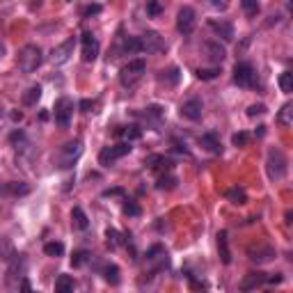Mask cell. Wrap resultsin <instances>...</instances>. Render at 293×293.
I'll return each instance as SVG.
<instances>
[{"instance_id": "obj_1", "label": "cell", "mask_w": 293, "mask_h": 293, "mask_svg": "<svg viewBox=\"0 0 293 293\" xmlns=\"http://www.w3.org/2000/svg\"><path fill=\"white\" fill-rule=\"evenodd\" d=\"M44 64V51L37 44H25L19 51V69L23 73H34Z\"/></svg>"}, {"instance_id": "obj_2", "label": "cell", "mask_w": 293, "mask_h": 293, "mask_svg": "<svg viewBox=\"0 0 293 293\" xmlns=\"http://www.w3.org/2000/svg\"><path fill=\"white\" fill-rule=\"evenodd\" d=\"M82 156V142L80 140H71V142L62 144L55 154V168L58 170H69L78 163V158Z\"/></svg>"}, {"instance_id": "obj_3", "label": "cell", "mask_w": 293, "mask_h": 293, "mask_svg": "<svg viewBox=\"0 0 293 293\" xmlns=\"http://www.w3.org/2000/svg\"><path fill=\"white\" fill-rule=\"evenodd\" d=\"M266 172H268V179L270 181H282L288 172V160L284 156L282 149L273 147L268 151V158H266Z\"/></svg>"}, {"instance_id": "obj_4", "label": "cell", "mask_w": 293, "mask_h": 293, "mask_svg": "<svg viewBox=\"0 0 293 293\" xmlns=\"http://www.w3.org/2000/svg\"><path fill=\"white\" fill-rule=\"evenodd\" d=\"M144 73H147V62H144L142 58L131 60L129 64H124V67L119 69V82L124 87H133L135 82L142 80Z\"/></svg>"}, {"instance_id": "obj_5", "label": "cell", "mask_w": 293, "mask_h": 293, "mask_svg": "<svg viewBox=\"0 0 293 293\" xmlns=\"http://www.w3.org/2000/svg\"><path fill=\"white\" fill-rule=\"evenodd\" d=\"M131 147L129 142H119V144H112V147H103L101 154H99V165H103V168H110V165H115L117 160H121L124 156L131 154Z\"/></svg>"}, {"instance_id": "obj_6", "label": "cell", "mask_w": 293, "mask_h": 293, "mask_svg": "<svg viewBox=\"0 0 293 293\" xmlns=\"http://www.w3.org/2000/svg\"><path fill=\"white\" fill-rule=\"evenodd\" d=\"M140 46H142V53H163L165 48H168V41L160 37L156 30H147V32L140 37Z\"/></svg>"}, {"instance_id": "obj_7", "label": "cell", "mask_w": 293, "mask_h": 293, "mask_svg": "<svg viewBox=\"0 0 293 293\" xmlns=\"http://www.w3.org/2000/svg\"><path fill=\"white\" fill-rule=\"evenodd\" d=\"M195 23H197V14H195V10L192 7H181L179 10V16H177V30L183 34V37H188V34H192V30H195Z\"/></svg>"}, {"instance_id": "obj_8", "label": "cell", "mask_w": 293, "mask_h": 293, "mask_svg": "<svg viewBox=\"0 0 293 293\" xmlns=\"http://www.w3.org/2000/svg\"><path fill=\"white\" fill-rule=\"evenodd\" d=\"M71 115H73V101L69 96H62L55 101V124L67 129L69 121H71Z\"/></svg>"}, {"instance_id": "obj_9", "label": "cell", "mask_w": 293, "mask_h": 293, "mask_svg": "<svg viewBox=\"0 0 293 293\" xmlns=\"http://www.w3.org/2000/svg\"><path fill=\"white\" fill-rule=\"evenodd\" d=\"M234 82L240 87H252L255 85V67H252L250 62H236Z\"/></svg>"}, {"instance_id": "obj_10", "label": "cell", "mask_w": 293, "mask_h": 293, "mask_svg": "<svg viewBox=\"0 0 293 293\" xmlns=\"http://www.w3.org/2000/svg\"><path fill=\"white\" fill-rule=\"evenodd\" d=\"M73 48H76V37H69L64 44H60V46L53 48V53H51V62H53L55 67L69 62V58L73 55Z\"/></svg>"}, {"instance_id": "obj_11", "label": "cell", "mask_w": 293, "mask_h": 293, "mask_svg": "<svg viewBox=\"0 0 293 293\" xmlns=\"http://www.w3.org/2000/svg\"><path fill=\"white\" fill-rule=\"evenodd\" d=\"M179 112H181V117H186V119H190V121H199V119H202V112H204L202 99L192 96V99L183 101L181 108H179Z\"/></svg>"}, {"instance_id": "obj_12", "label": "cell", "mask_w": 293, "mask_h": 293, "mask_svg": "<svg viewBox=\"0 0 293 293\" xmlns=\"http://www.w3.org/2000/svg\"><path fill=\"white\" fill-rule=\"evenodd\" d=\"M30 183L25 181H7V183H0V195L3 197H25L30 195Z\"/></svg>"}, {"instance_id": "obj_13", "label": "cell", "mask_w": 293, "mask_h": 293, "mask_svg": "<svg viewBox=\"0 0 293 293\" xmlns=\"http://www.w3.org/2000/svg\"><path fill=\"white\" fill-rule=\"evenodd\" d=\"M80 44H82V60L85 62H94L99 58V39L92 32H82Z\"/></svg>"}, {"instance_id": "obj_14", "label": "cell", "mask_w": 293, "mask_h": 293, "mask_svg": "<svg viewBox=\"0 0 293 293\" xmlns=\"http://www.w3.org/2000/svg\"><path fill=\"white\" fill-rule=\"evenodd\" d=\"M147 264L154 266V268H151L154 273L160 268H165V266H168V250H165L163 245L149 247V250H147Z\"/></svg>"}, {"instance_id": "obj_15", "label": "cell", "mask_w": 293, "mask_h": 293, "mask_svg": "<svg viewBox=\"0 0 293 293\" xmlns=\"http://www.w3.org/2000/svg\"><path fill=\"white\" fill-rule=\"evenodd\" d=\"M247 255H250V259L255 264H268V261H273L277 257V252H275L273 245H257V247H250Z\"/></svg>"}, {"instance_id": "obj_16", "label": "cell", "mask_w": 293, "mask_h": 293, "mask_svg": "<svg viewBox=\"0 0 293 293\" xmlns=\"http://www.w3.org/2000/svg\"><path fill=\"white\" fill-rule=\"evenodd\" d=\"M208 28L213 30V32L218 34V37H222L225 41H231L234 39V25L229 23V21H218V19H211L208 21Z\"/></svg>"}, {"instance_id": "obj_17", "label": "cell", "mask_w": 293, "mask_h": 293, "mask_svg": "<svg viewBox=\"0 0 293 293\" xmlns=\"http://www.w3.org/2000/svg\"><path fill=\"white\" fill-rule=\"evenodd\" d=\"M115 138H119V140H124V142H135V140H140L142 138V129L140 126H135V124H129V126H119V129L115 131Z\"/></svg>"}, {"instance_id": "obj_18", "label": "cell", "mask_w": 293, "mask_h": 293, "mask_svg": "<svg viewBox=\"0 0 293 293\" xmlns=\"http://www.w3.org/2000/svg\"><path fill=\"white\" fill-rule=\"evenodd\" d=\"M158 82L160 85H168V87H174L179 85V80H181V71H179V67H170V69H163V71H158Z\"/></svg>"}, {"instance_id": "obj_19", "label": "cell", "mask_w": 293, "mask_h": 293, "mask_svg": "<svg viewBox=\"0 0 293 293\" xmlns=\"http://www.w3.org/2000/svg\"><path fill=\"white\" fill-rule=\"evenodd\" d=\"M204 51L208 53V60H211L213 64H220L222 60L227 58V51L218 41H206V44H204Z\"/></svg>"}, {"instance_id": "obj_20", "label": "cell", "mask_w": 293, "mask_h": 293, "mask_svg": "<svg viewBox=\"0 0 293 293\" xmlns=\"http://www.w3.org/2000/svg\"><path fill=\"white\" fill-rule=\"evenodd\" d=\"M266 279H268V275H266V273H247L245 279L240 282V288H243V291H252V288L266 284Z\"/></svg>"}, {"instance_id": "obj_21", "label": "cell", "mask_w": 293, "mask_h": 293, "mask_svg": "<svg viewBox=\"0 0 293 293\" xmlns=\"http://www.w3.org/2000/svg\"><path fill=\"white\" fill-rule=\"evenodd\" d=\"M218 252H220V261L225 266L231 264V252H229V238L227 231H218Z\"/></svg>"}, {"instance_id": "obj_22", "label": "cell", "mask_w": 293, "mask_h": 293, "mask_svg": "<svg viewBox=\"0 0 293 293\" xmlns=\"http://www.w3.org/2000/svg\"><path fill=\"white\" fill-rule=\"evenodd\" d=\"M199 142H202V147L206 151H211V154H222V142L216 133H204L202 138H199Z\"/></svg>"}, {"instance_id": "obj_23", "label": "cell", "mask_w": 293, "mask_h": 293, "mask_svg": "<svg viewBox=\"0 0 293 293\" xmlns=\"http://www.w3.org/2000/svg\"><path fill=\"white\" fill-rule=\"evenodd\" d=\"M23 273H25V259L21 255H16L14 259H12V266H10V277H7V282L14 284L16 277L23 279Z\"/></svg>"}, {"instance_id": "obj_24", "label": "cell", "mask_w": 293, "mask_h": 293, "mask_svg": "<svg viewBox=\"0 0 293 293\" xmlns=\"http://www.w3.org/2000/svg\"><path fill=\"white\" fill-rule=\"evenodd\" d=\"M71 222H73V227H76V229H80V231H87V229H90V220H87L85 211H82L80 206H73V211H71Z\"/></svg>"}, {"instance_id": "obj_25", "label": "cell", "mask_w": 293, "mask_h": 293, "mask_svg": "<svg viewBox=\"0 0 293 293\" xmlns=\"http://www.w3.org/2000/svg\"><path fill=\"white\" fill-rule=\"evenodd\" d=\"M14 257H16L14 243H12L7 236H0V259H3V261H12Z\"/></svg>"}, {"instance_id": "obj_26", "label": "cell", "mask_w": 293, "mask_h": 293, "mask_svg": "<svg viewBox=\"0 0 293 293\" xmlns=\"http://www.w3.org/2000/svg\"><path fill=\"white\" fill-rule=\"evenodd\" d=\"M225 197L229 199L231 204H236V206H243V204L247 202V192L243 190V188H229V190L225 192Z\"/></svg>"}, {"instance_id": "obj_27", "label": "cell", "mask_w": 293, "mask_h": 293, "mask_svg": "<svg viewBox=\"0 0 293 293\" xmlns=\"http://www.w3.org/2000/svg\"><path fill=\"white\" fill-rule=\"evenodd\" d=\"M39 99H41V87L39 85H32V87H28V90H25V94H23V99H21V101H23V106H37V101Z\"/></svg>"}, {"instance_id": "obj_28", "label": "cell", "mask_w": 293, "mask_h": 293, "mask_svg": "<svg viewBox=\"0 0 293 293\" xmlns=\"http://www.w3.org/2000/svg\"><path fill=\"white\" fill-rule=\"evenodd\" d=\"M55 293H73V277L71 275H60L55 279Z\"/></svg>"}, {"instance_id": "obj_29", "label": "cell", "mask_w": 293, "mask_h": 293, "mask_svg": "<svg viewBox=\"0 0 293 293\" xmlns=\"http://www.w3.org/2000/svg\"><path fill=\"white\" fill-rule=\"evenodd\" d=\"M147 165H149L151 170H170L172 168V160L170 158H165V156H160V154H154V156H149V158H147Z\"/></svg>"}, {"instance_id": "obj_30", "label": "cell", "mask_w": 293, "mask_h": 293, "mask_svg": "<svg viewBox=\"0 0 293 293\" xmlns=\"http://www.w3.org/2000/svg\"><path fill=\"white\" fill-rule=\"evenodd\" d=\"M103 279H106L108 284H112V286H115V284H119V268H117L115 264H108V266H103Z\"/></svg>"}, {"instance_id": "obj_31", "label": "cell", "mask_w": 293, "mask_h": 293, "mask_svg": "<svg viewBox=\"0 0 293 293\" xmlns=\"http://www.w3.org/2000/svg\"><path fill=\"white\" fill-rule=\"evenodd\" d=\"M179 179L174 177V174H163V177H158V181H156V188L158 190H172V188H177Z\"/></svg>"}, {"instance_id": "obj_32", "label": "cell", "mask_w": 293, "mask_h": 293, "mask_svg": "<svg viewBox=\"0 0 293 293\" xmlns=\"http://www.w3.org/2000/svg\"><path fill=\"white\" fill-rule=\"evenodd\" d=\"M291 115H293V106H291V103H284L282 110L277 112V124L291 126Z\"/></svg>"}, {"instance_id": "obj_33", "label": "cell", "mask_w": 293, "mask_h": 293, "mask_svg": "<svg viewBox=\"0 0 293 293\" xmlns=\"http://www.w3.org/2000/svg\"><path fill=\"white\" fill-rule=\"evenodd\" d=\"M44 252H46L48 257L58 259V257L64 255V245H62V243H58V240H53V243H46V245H44Z\"/></svg>"}, {"instance_id": "obj_34", "label": "cell", "mask_w": 293, "mask_h": 293, "mask_svg": "<svg viewBox=\"0 0 293 293\" xmlns=\"http://www.w3.org/2000/svg\"><path fill=\"white\" fill-rule=\"evenodd\" d=\"M106 243L110 250H117L121 245V234L117 229H106Z\"/></svg>"}, {"instance_id": "obj_35", "label": "cell", "mask_w": 293, "mask_h": 293, "mask_svg": "<svg viewBox=\"0 0 293 293\" xmlns=\"http://www.w3.org/2000/svg\"><path fill=\"white\" fill-rule=\"evenodd\" d=\"M279 90H282L284 94H291L293 92V73L291 71H284L282 76H279Z\"/></svg>"}, {"instance_id": "obj_36", "label": "cell", "mask_w": 293, "mask_h": 293, "mask_svg": "<svg viewBox=\"0 0 293 293\" xmlns=\"http://www.w3.org/2000/svg\"><path fill=\"white\" fill-rule=\"evenodd\" d=\"M90 259H92V255L87 250H78V252H73V257H71V266L73 268H80V266H85Z\"/></svg>"}, {"instance_id": "obj_37", "label": "cell", "mask_w": 293, "mask_h": 293, "mask_svg": "<svg viewBox=\"0 0 293 293\" xmlns=\"http://www.w3.org/2000/svg\"><path fill=\"white\" fill-rule=\"evenodd\" d=\"M142 117H144L147 121H149V119H156V121H158L160 117H163V108H160V106H149V108H144Z\"/></svg>"}, {"instance_id": "obj_38", "label": "cell", "mask_w": 293, "mask_h": 293, "mask_svg": "<svg viewBox=\"0 0 293 293\" xmlns=\"http://www.w3.org/2000/svg\"><path fill=\"white\" fill-rule=\"evenodd\" d=\"M240 7H243V12H245L250 19L259 14V3H257V0H243V3H240Z\"/></svg>"}, {"instance_id": "obj_39", "label": "cell", "mask_w": 293, "mask_h": 293, "mask_svg": "<svg viewBox=\"0 0 293 293\" xmlns=\"http://www.w3.org/2000/svg\"><path fill=\"white\" fill-rule=\"evenodd\" d=\"M220 76V69L213 67V69H197V78L199 80H213V78Z\"/></svg>"}, {"instance_id": "obj_40", "label": "cell", "mask_w": 293, "mask_h": 293, "mask_svg": "<svg viewBox=\"0 0 293 293\" xmlns=\"http://www.w3.org/2000/svg\"><path fill=\"white\" fill-rule=\"evenodd\" d=\"M103 12V5H85L80 10V16L82 19H90V16H96V14H101Z\"/></svg>"}, {"instance_id": "obj_41", "label": "cell", "mask_w": 293, "mask_h": 293, "mask_svg": "<svg viewBox=\"0 0 293 293\" xmlns=\"http://www.w3.org/2000/svg\"><path fill=\"white\" fill-rule=\"evenodd\" d=\"M124 213H126L129 218H138L140 213H142V208H140L138 202H131V199H129V202L124 204Z\"/></svg>"}, {"instance_id": "obj_42", "label": "cell", "mask_w": 293, "mask_h": 293, "mask_svg": "<svg viewBox=\"0 0 293 293\" xmlns=\"http://www.w3.org/2000/svg\"><path fill=\"white\" fill-rule=\"evenodd\" d=\"M231 142H234V147H245V144L250 142V133H245V131H238V133H234Z\"/></svg>"}, {"instance_id": "obj_43", "label": "cell", "mask_w": 293, "mask_h": 293, "mask_svg": "<svg viewBox=\"0 0 293 293\" xmlns=\"http://www.w3.org/2000/svg\"><path fill=\"white\" fill-rule=\"evenodd\" d=\"M259 115H266V106L264 103H252L247 108V117H259Z\"/></svg>"}, {"instance_id": "obj_44", "label": "cell", "mask_w": 293, "mask_h": 293, "mask_svg": "<svg viewBox=\"0 0 293 293\" xmlns=\"http://www.w3.org/2000/svg\"><path fill=\"white\" fill-rule=\"evenodd\" d=\"M10 142L16 144V149H19V144L25 142V133H23V131H14V133L10 135Z\"/></svg>"}, {"instance_id": "obj_45", "label": "cell", "mask_w": 293, "mask_h": 293, "mask_svg": "<svg viewBox=\"0 0 293 293\" xmlns=\"http://www.w3.org/2000/svg\"><path fill=\"white\" fill-rule=\"evenodd\" d=\"M103 197H124V188H108L101 192Z\"/></svg>"}, {"instance_id": "obj_46", "label": "cell", "mask_w": 293, "mask_h": 293, "mask_svg": "<svg viewBox=\"0 0 293 293\" xmlns=\"http://www.w3.org/2000/svg\"><path fill=\"white\" fill-rule=\"evenodd\" d=\"M160 12H163V5H160V3H149V5H147V14L158 16Z\"/></svg>"}, {"instance_id": "obj_47", "label": "cell", "mask_w": 293, "mask_h": 293, "mask_svg": "<svg viewBox=\"0 0 293 293\" xmlns=\"http://www.w3.org/2000/svg\"><path fill=\"white\" fill-rule=\"evenodd\" d=\"M92 108H94V101H90V99H82V101H80V110L82 112H90Z\"/></svg>"}, {"instance_id": "obj_48", "label": "cell", "mask_w": 293, "mask_h": 293, "mask_svg": "<svg viewBox=\"0 0 293 293\" xmlns=\"http://www.w3.org/2000/svg\"><path fill=\"white\" fill-rule=\"evenodd\" d=\"M21 291H23V293H34L32 286H30V279H28V277L21 279Z\"/></svg>"}, {"instance_id": "obj_49", "label": "cell", "mask_w": 293, "mask_h": 293, "mask_svg": "<svg viewBox=\"0 0 293 293\" xmlns=\"http://www.w3.org/2000/svg\"><path fill=\"white\" fill-rule=\"evenodd\" d=\"M12 119H14V121H21V119H23V112H12Z\"/></svg>"}, {"instance_id": "obj_50", "label": "cell", "mask_w": 293, "mask_h": 293, "mask_svg": "<svg viewBox=\"0 0 293 293\" xmlns=\"http://www.w3.org/2000/svg\"><path fill=\"white\" fill-rule=\"evenodd\" d=\"M213 7L216 10H227V3H213Z\"/></svg>"}, {"instance_id": "obj_51", "label": "cell", "mask_w": 293, "mask_h": 293, "mask_svg": "<svg viewBox=\"0 0 293 293\" xmlns=\"http://www.w3.org/2000/svg\"><path fill=\"white\" fill-rule=\"evenodd\" d=\"M257 135H259V138H264V135H266V126H259V131H257Z\"/></svg>"}, {"instance_id": "obj_52", "label": "cell", "mask_w": 293, "mask_h": 293, "mask_svg": "<svg viewBox=\"0 0 293 293\" xmlns=\"http://www.w3.org/2000/svg\"><path fill=\"white\" fill-rule=\"evenodd\" d=\"M5 55V44H0V58Z\"/></svg>"}]
</instances>
